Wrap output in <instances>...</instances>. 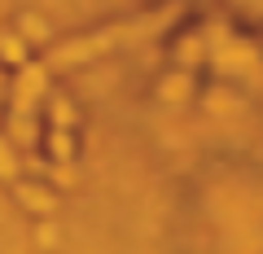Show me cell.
Wrapping results in <instances>:
<instances>
[{"mask_svg":"<svg viewBox=\"0 0 263 254\" xmlns=\"http://www.w3.org/2000/svg\"><path fill=\"white\" fill-rule=\"evenodd\" d=\"M44 92H48V70L44 66H22L18 84H13V114H35Z\"/></svg>","mask_w":263,"mask_h":254,"instance_id":"obj_1","label":"cell"},{"mask_svg":"<svg viewBox=\"0 0 263 254\" xmlns=\"http://www.w3.org/2000/svg\"><path fill=\"white\" fill-rule=\"evenodd\" d=\"M18 198H22V206L35 210V215H53L57 210L53 188H44V184H18Z\"/></svg>","mask_w":263,"mask_h":254,"instance_id":"obj_2","label":"cell"},{"mask_svg":"<svg viewBox=\"0 0 263 254\" xmlns=\"http://www.w3.org/2000/svg\"><path fill=\"white\" fill-rule=\"evenodd\" d=\"M18 35H22V44L31 48V44H44L53 31H48V22L40 18V13H22V18H18Z\"/></svg>","mask_w":263,"mask_h":254,"instance_id":"obj_3","label":"cell"},{"mask_svg":"<svg viewBox=\"0 0 263 254\" xmlns=\"http://www.w3.org/2000/svg\"><path fill=\"white\" fill-rule=\"evenodd\" d=\"M0 57L9 62V66H27V44H22V35L18 31H0Z\"/></svg>","mask_w":263,"mask_h":254,"instance_id":"obj_4","label":"cell"},{"mask_svg":"<svg viewBox=\"0 0 263 254\" xmlns=\"http://www.w3.org/2000/svg\"><path fill=\"white\" fill-rule=\"evenodd\" d=\"M48 114H53V127H75V105H70V96L66 92H48Z\"/></svg>","mask_w":263,"mask_h":254,"instance_id":"obj_5","label":"cell"},{"mask_svg":"<svg viewBox=\"0 0 263 254\" xmlns=\"http://www.w3.org/2000/svg\"><path fill=\"white\" fill-rule=\"evenodd\" d=\"M158 88H162V96H167V101H184V96L193 92V75H189V70H176V75H167Z\"/></svg>","mask_w":263,"mask_h":254,"instance_id":"obj_6","label":"cell"},{"mask_svg":"<svg viewBox=\"0 0 263 254\" xmlns=\"http://www.w3.org/2000/svg\"><path fill=\"white\" fill-rule=\"evenodd\" d=\"M176 57H180V66L202 62V57H206V35H184V40H180V48H176Z\"/></svg>","mask_w":263,"mask_h":254,"instance_id":"obj_7","label":"cell"},{"mask_svg":"<svg viewBox=\"0 0 263 254\" xmlns=\"http://www.w3.org/2000/svg\"><path fill=\"white\" fill-rule=\"evenodd\" d=\"M18 171H22L18 149H13L9 136H0V180H18Z\"/></svg>","mask_w":263,"mask_h":254,"instance_id":"obj_8","label":"cell"},{"mask_svg":"<svg viewBox=\"0 0 263 254\" xmlns=\"http://www.w3.org/2000/svg\"><path fill=\"white\" fill-rule=\"evenodd\" d=\"M48 145H53V162H75V141L66 127H53L48 132Z\"/></svg>","mask_w":263,"mask_h":254,"instance_id":"obj_9","label":"cell"},{"mask_svg":"<svg viewBox=\"0 0 263 254\" xmlns=\"http://www.w3.org/2000/svg\"><path fill=\"white\" fill-rule=\"evenodd\" d=\"M53 232H57V228L44 219V224H40V245H53Z\"/></svg>","mask_w":263,"mask_h":254,"instance_id":"obj_10","label":"cell"},{"mask_svg":"<svg viewBox=\"0 0 263 254\" xmlns=\"http://www.w3.org/2000/svg\"><path fill=\"white\" fill-rule=\"evenodd\" d=\"M241 5H250V0H241Z\"/></svg>","mask_w":263,"mask_h":254,"instance_id":"obj_11","label":"cell"}]
</instances>
